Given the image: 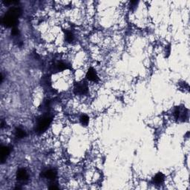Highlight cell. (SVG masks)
Masks as SVG:
<instances>
[{"instance_id":"6da1fadb","label":"cell","mask_w":190,"mask_h":190,"mask_svg":"<svg viewBox=\"0 0 190 190\" xmlns=\"http://www.w3.org/2000/svg\"><path fill=\"white\" fill-rule=\"evenodd\" d=\"M21 11L18 7H13L5 14L2 18V24L6 27H14L17 23Z\"/></svg>"},{"instance_id":"7a4b0ae2","label":"cell","mask_w":190,"mask_h":190,"mask_svg":"<svg viewBox=\"0 0 190 190\" xmlns=\"http://www.w3.org/2000/svg\"><path fill=\"white\" fill-rule=\"evenodd\" d=\"M51 123V117L49 115H44L38 119L37 124H36L35 130L38 134H42L48 128Z\"/></svg>"},{"instance_id":"3957f363","label":"cell","mask_w":190,"mask_h":190,"mask_svg":"<svg viewBox=\"0 0 190 190\" xmlns=\"http://www.w3.org/2000/svg\"><path fill=\"white\" fill-rule=\"evenodd\" d=\"M88 88L86 82L82 81L75 85V93L77 95H85L88 93Z\"/></svg>"},{"instance_id":"277c9868","label":"cell","mask_w":190,"mask_h":190,"mask_svg":"<svg viewBox=\"0 0 190 190\" xmlns=\"http://www.w3.org/2000/svg\"><path fill=\"white\" fill-rule=\"evenodd\" d=\"M68 66L66 62H57L52 66V71L54 72V73H57V72L63 71L65 70L68 69Z\"/></svg>"},{"instance_id":"5b68a950","label":"cell","mask_w":190,"mask_h":190,"mask_svg":"<svg viewBox=\"0 0 190 190\" xmlns=\"http://www.w3.org/2000/svg\"><path fill=\"white\" fill-rule=\"evenodd\" d=\"M16 178L19 181H21L22 182V183H24V182L27 181L28 179V172H26V170H25V169H20V170L17 171Z\"/></svg>"},{"instance_id":"8992f818","label":"cell","mask_w":190,"mask_h":190,"mask_svg":"<svg viewBox=\"0 0 190 190\" xmlns=\"http://www.w3.org/2000/svg\"><path fill=\"white\" fill-rule=\"evenodd\" d=\"M43 177L45 179L51 180V181H54L56 179L57 172L56 171L52 170V169H49V170H46L45 172H43Z\"/></svg>"},{"instance_id":"52a82bcc","label":"cell","mask_w":190,"mask_h":190,"mask_svg":"<svg viewBox=\"0 0 190 190\" xmlns=\"http://www.w3.org/2000/svg\"><path fill=\"white\" fill-rule=\"evenodd\" d=\"M86 77H87V79H88V80L92 81V82H97L98 79H99L96 71H95V70L92 68H89L88 72H87Z\"/></svg>"},{"instance_id":"ba28073f","label":"cell","mask_w":190,"mask_h":190,"mask_svg":"<svg viewBox=\"0 0 190 190\" xmlns=\"http://www.w3.org/2000/svg\"><path fill=\"white\" fill-rule=\"evenodd\" d=\"M163 181H164V175L161 172L157 173L153 178V183L155 185H161L163 183Z\"/></svg>"},{"instance_id":"9c48e42d","label":"cell","mask_w":190,"mask_h":190,"mask_svg":"<svg viewBox=\"0 0 190 190\" xmlns=\"http://www.w3.org/2000/svg\"><path fill=\"white\" fill-rule=\"evenodd\" d=\"M9 154H10V149L7 146H2L1 149L2 162H4V161H5V159L9 155Z\"/></svg>"},{"instance_id":"30bf717a","label":"cell","mask_w":190,"mask_h":190,"mask_svg":"<svg viewBox=\"0 0 190 190\" xmlns=\"http://www.w3.org/2000/svg\"><path fill=\"white\" fill-rule=\"evenodd\" d=\"M65 39L68 43H71L75 39V35L71 31H66V32H65Z\"/></svg>"},{"instance_id":"8fae6325","label":"cell","mask_w":190,"mask_h":190,"mask_svg":"<svg viewBox=\"0 0 190 190\" xmlns=\"http://www.w3.org/2000/svg\"><path fill=\"white\" fill-rule=\"evenodd\" d=\"M25 135H26V133L25 132V130H23V129H20V128H18L16 129V138H25Z\"/></svg>"},{"instance_id":"7c38bea8","label":"cell","mask_w":190,"mask_h":190,"mask_svg":"<svg viewBox=\"0 0 190 190\" xmlns=\"http://www.w3.org/2000/svg\"><path fill=\"white\" fill-rule=\"evenodd\" d=\"M80 122L83 124V126H87L89 122V118L88 116L85 115H82L80 117Z\"/></svg>"},{"instance_id":"4fadbf2b","label":"cell","mask_w":190,"mask_h":190,"mask_svg":"<svg viewBox=\"0 0 190 190\" xmlns=\"http://www.w3.org/2000/svg\"><path fill=\"white\" fill-rule=\"evenodd\" d=\"M19 34H20L19 29H17V28H14V29L12 30V31H11V34H12L14 37H16V36H18Z\"/></svg>"}]
</instances>
